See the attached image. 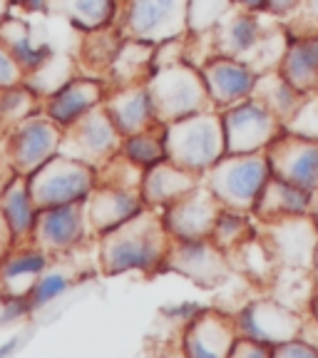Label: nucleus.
Returning a JSON list of instances; mask_svg holds the SVG:
<instances>
[{
    "label": "nucleus",
    "mask_w": 318,
    "mask_h": 358,
    "mask_svg": "<svg viewBox=\"0 0 318 358\" xmlns=\"http://www.w3.org/2000/svg\"><path fill=\"white\" fill-rule=\"evenodd\" d=\"M75 279H78V274H75V268L70 264L60 262V257H57V262L52 259L50 266L38 276V281H35L28 294L35 313L48 308L50 303H55L60 296H65L67 291L73 289Z\"/></svg>",
    "instance_id": "nucleus-33"
},
{
    "label": "nucleus",
    "mask_w": 318,
    "mask_h": 358,
    "mask_svg": "<svg viewBox=\"0 0 318 358\" xmlns=\"http://www.w3.org/2000/svg\"><path fill=\"white\" fill-rule=\"evenodd\" d=\"M122 40H124V35L117 25L107 30H95V33H85L82 57L92 67H97V70H102V73L107 75V70H110L112 60L117 55Z\"/></svg>",
    "instance_id": "nucleus-36"
},
{
    "label": "nucleus",
    "mask_w": 318,
    "mask_h": 358,
    "mask_svg": "<svg viewBox=\"0 0 318 358\" xmlns=\"http://www.w3.org/2000/svg\"><path fill=\"white\" fill-rule=\"evenodd\" d=\"M52 257L35 241H15L0 259V294H22L28 296L33 284Z\"/></svg>",
    "instance_id": "nucleus-22"
},
{
    "label": "nucleus",
    "mask_w": 318,
    "mask_h": 358,
    "mask_svg": "<svg viewBox=\"0 0 318 358\" xmlns=\"http://www.w3.org/2000/svg\"><path fill=\"white\" fill-rule=\"evenodd\" d=\"M154 50L157 45L152 43L124 38L110 70H107V85L117 87V85L147 83V78L154 70Z\"/></svg>",
    "instance_id": "nucleus-29"
},
{
    "label": "nucleus",
    "mask_w": 318,
    "mask_h": 358,
    "mask_svg": "<svg viewBox=\"0 0 318 358\" xmlns=\"http://www.w3.org/2000/svg\"><path fill=\"white\" fill-rule=\"evenodd\" d=\"M313 276H316V281H318V246H316V257H313Z\"/></svg>",
    "instance_id": "nucleus-52"
},
{
    "label": "nucleus",
    "mask_w": 318,
    "mask_h": 358,
    "mask_svg": "<svg viewBox=\"0 0 318 358\" xmlns=\"http://www.w3.org/2000/svg\"><path fill=\"white\" fill-rule=\"evenodd\" d=\"M97 239H100L97 262L105 276L162 274V264L172 241L159 219V212L150 207Z\"/></svg>",
    "instance_id": "nucleus-1"
},
{
    "label": "nucleus",
    "mask_w": 318,
    "mask_h": 358,
    "mask_svg": "<svg viewBox=\"0 0 318 358\" xmlns=\"http://www.w3.org/2000/svg\"><path fill=\"white\" fill-rule=\"evenodd\" d=\"M259 234L266 241L279 266L313 268V257L318 246V227L308 214L286 217L279 222L259 224Z\"/></svg>",
    "instance_id": "nucleus-12"
},
{
    "label": "nucleus",
    "mask_w": 318,
    "mask_h": 358,
    "mask_svg": "<svg viewBox=\"0 0 318 358\" xmlns=\"http://www.w3.org/2000/svg\"><path fill=\"white\" fill-rule=\"evenodd\" d=\"M298 15H301V20L311 22V30L318 33V0H303Z\"/></svg>",
    "instance_id": "nucleus-46"
},
{
    "label": "nucleus",
    "mask_w": 318,
    "mask_h": 358,
    "mask_svg": "<svg viewBox=\"0 0 318 358\" xmlns=\"http://www.w3.org/2000/svg\"><path fill=\"white\" fill-rule=\"evenodd\" d=\"M256 231H259V222L252 212L222 207L217 214V222H214L212 241L229 254V252H234L236 246L244 244L246 239H252Z\"/></svg>",
    "instance_id": "nucleus-34"
},
{
    "label": "nucleus",
    "mask_w": 318,
    "mask_h": 358,
    "mask_svg": "<svg viewBox=\"0 0 318 358\" xmlns=\"http://www.w3.org/2000/svg\"><path fill=\"white\" fill-rule=\"evenodd\" d=\"M207 306H201V303L196 301H179V303H169V306H162V316L167 321H172V324H179L182 329H185L189 321H194L196 316H199L201 311H204Z\"/></svg>",
    "instance_id": "nucleus-41"
},
{
    "label": "nucleus",
    "mask_w": 318,
    "mask_h": 358,
    "mask_svg": "<svg viewBox=\"0 0 318 358\" xmlns=\"http://www.w3.org/2000/svg\"><path fill=\"white\" fill-rule=\"evenodd\" d=\"M107 80L89 78V75H73L65 85L50 92L43 100V112L57 127L65 132L73 124H78L85 115L105 105L107 97Z\"/></svg>",
    "instance_id": "nucleus-16"
},
{
    "label": "nucleus",
    "mask_w": 318,
    "mask_h": 358,
    "mask_svg": "<svg viewBox=\"0 0 318 358\" xmlns=\"http://www.w3.org/2000/svg\"><path fill=\"white\" fill-rule=\"evenodd\" d=\"M52 0H8V8L15 15H45L50 13Z\"/></svg>",
    "instance_id": "nucleus-45"
},
{
    "label": "nucleus",
    "mask_w": 318,
    "mask_h": 358,
    "mask_svg": "<svg viewBox=\"0 0 318 358\" xmlns=\"http://www.w3.org/2000/svg\"><path fill=\"white\" fill-rule=\"evenodd\" d=\"M236 8H244V10H254L261 13L263 10V0H234Z\"/></svg>",
    "instance_id": "nucleus-49"
},
{
    "label": "nucleus",
    "mask_w": 318,
    "mask_h": 358,
    "mask_svg": "<svg viewBox=\"0 0 318 358\" xmlns=\"http://www.w3.org/2000/svg\"><path fill=\"white\" fill-rule=\"evenodd\" d=\"M20 348V336H10L6 343H0V358H8Z\"/></svg>",
    "instance_id": "nucleus-48"
},
{
    "label": "nucleus",
    "mask_w": 318,
    "mask_h": 358,
    "mask_svg": "<svg viewBox=\"0 0 318 358\" xmlns=\"http://www.w3.org/2000/svg\"><path fill=\"white\" fill-rule=\"evenodd\" d=\"M199 70L214 110H224V107L236 105L246 97H254L259 70L252 62L214 52L212 57L201 62Z\"/></svg>",
    "instance_id": "nucleus-15"
},
{
    "label": "nucleus",
    "mask_w": 318,
    "mask_h": 358,
    "mask_svg": "<svg viewBox=\"0 0 318 358\" xmlns=\"http://www.w3.org/2000/svg\"><path fill=\"white\" fill-rule=\"evenodd\" d=\"M266 157L276 177L306 192L318 189V140L284 129L266 150Z\"/></svg>",
    "instance_id": "nucleus-18"
},
{
    "label": "nucleus",
    "mask_w": 318,
    "mask_h": 358,
    "mask_svg": "<svg viewBox=\"0 0 318 358\" xmlns=\"http://www.w3.org/2000/svg\"><path fill=\"white\" fill-rule=\"evenodd\" d=\"M0 214L6 219L13 241H30L38 222L40 207L35 204L33 192L28 187V177L10 174L0 187Z\"/></svg>",
    "instance_id": "nucleus-26"
},
{
    "label": "nucleus",
    "mask_w": 318,
    "mask_h": 358,
    "mask_svg": "<svg viewBox=\"0 0 318 358\" xmlns=\"http://www.w3.org/2000/svg\"><path fill=\"white\" fill-rule=\"evenodd\" d=\"M124 0H52L50 13L60 15L80 33L115 28L122 15Z\"/></svg>",
    "instance_id": "nucleus-28"
},
{
    "label": "nucleus",
    "mask_w": 318,
    "mask_h": 358,
    "mask_svg": "<svg viewBox=\"0 0 318 358\" xmlns=\"http://www.w3.org/2000/svg\"><path fill=\"white\" fill-rule=\"evenodd\" d=\"M40 110H43V97L28 83L0 90V129L13 127Z\"/></svg>",
    "instance_id": "nucleus-35"
},
{
    "label": "nucleus",
    "mask_w": 318,
    "mask_h": 358,
    "mask_svg": "<svg viewBox=\"0 0 318 358\" xmlns=\"http://www.w3.org/2000/svg\"><path fill=\"white\" fill-rule=\"evenodd\" d=\"M164 132H167V159L199 177H204L226 155L222 117L214 107L164 124Z\"/></svg>",
    "instance_id": "nucleus-2"
},
{
    "label": "nucleus",
    "mask_w": 318,
    "mask_h": 358,
    "mask_svg": "<svg viewBox=\"0 0 318 358\" xmlns=\"http://www.w3.org/2000/svg\"><path fill=\"white\" fill-rule=\"evenodd\" d=\"M219 209H222L219 199L201 182L189 194L179 196L177 201L159 209V219H162L169 239H207V236H212Z\"/></svg>",
    "instance_id": "nucleus-14"
},
{
    "label": "nucleus",
    "mask_w": 318,
    "mask_h": 358,
    "mask_svg": "<svg viewBox=\"0 0 318 358\" xmlns=\"http://www.w3.org/2000/svg\"><path fill=\"white\" fill-rule=\"evenodd\" d=\"M97 185H100L97 167L62 152L28 174V187L40 209L85 204Z\"/></svg>",
    "instance_id": "nucleus-6"
},
{
    "label": "nucleus",
    "mask_w": 318,
    "mask_h": 358,
    "mask_svg": "<svg viewBox=\"0 0 318 358\" xmlns=\"http://www.w3.org/2000/svg\"><path fill=\"white\" fill-rule=\"evenodd\" d=\"M20 83H25V73H22V67L13 57V52L8 50V45L0 40V90L13 87V85Z\"/></svg>",
    "instance_id": "nucleus-40"
},
{
    "label": "nucleus",
    "mask_w": 318,
    "mask_h": 358,
    "mask_svg": "<svg viewBox=\"0 0 318 358\" xmlns=\"http://www.w3.org/2000/svg\"><path fill=\"white\" fill-rule=\"evenodd\" d=\"M234 8V0H187L189 33H212Z\"/></svg>",
    "instance_id": "nucleus-37"
},
{
    "label": "nucleus",
    "mask_w": 318,
    "mask_h": 358,
    "mask_svg": "<svg viewBox=\"0 0 318 358\" xmlns=\"http://www.w3.org/2000/svg\"><path fill=\"white\" fill-rule=\"evenodd\" d=\"M231 356L234 358H271L274 356V348L266 346V343L254 341V338H244V336H239L236 343H234V348H231Z\"/></svg>",
    "instance_id": "nucleus-43"
},
{
    "label": "nucleus",
    "mask_w": 318,
    "mask_h": 358,
    "mask_svg": "<svg viewBox=\"0 0 318 358\" xmlns=\"http://www.w3.org/2000/svg\"><path fill=\"white\" fill-rule=\"evenodd\" d=\"M105 110L122 137L142 132V129L159 122L154 100H152V92L147 87V83L110 87L105 97Z\"/></svg>",
    "instance_id": "nucleus-21"
},
{
    "label": "nucleus",
    "mask_w": 318,
    "mask_h": 358,
    "mask_svg": "<svg viewBox=\"0 0 318 358\" xmlns=\"http://www.w3.org/2000/svg\"><path fill=\"white\" fill-rule=\"evenodd\" d=\"M145 209L147 204L140 194V187L112 185V182H100L95 192L89 194V199L85 201L92 236H102L107 231L117 229Z\"/></svg>",
    "instance_id": "nucleus-19"
},
{
    "label": "nucleus",
    "mask_w": 318,
    "mask_h": 358,
    "mask_svg": "<svg viewBox=\"0 0 318 358\" xmlns=\"http://www.w3.org/2000/svg\"><path fill=\"white\" fill-rule=\"evenodd\" d=\"M147 87L157 107V117L162 124L191 117L196 112L212 110L207 85L199 65L191 60H179L172 65L154 67L147 78Z\"/></svg>",
    "instance_id": "nucleus-3"
},
{
    "label": "nucleus",
    "mask_w": 318,
    "mask_h": 358,
    "mask_svg": "<svg viewBox=\"0 0 318 358\" xmlns=\"http://www.w3.org/2000/svg\"><path fill=\"white\" fill-rule=\"evenodd\" d=\"M162 274H179L201 289H217L231 276L229 254L222 246L207 239L169 241L167 257L162 264Z\"/></svg>",
    "instance_id": "nucleus-9"
},
{
    "label": "nucleus",
    "mask_w": 318,
    "mask_h": 358,
    "mask_svg": "<svg viewBox=\"0 0 318 358\" xmlns=\"http://www.w3.org/2000/svg\"><path fill=\"white\" fill-rule=\"evenodd\" d=\"M117 28L124 38L162 45L189 33L187 0H124Z\"/></svg>",
    "instance_id": "nucleus-8"
},
{
    "label": "nucleus",
    "mask_w": 318,
    "mask_h": 358,
    "mask_svg": "<svg viewBox=\"0 0 318 358\" xmlns=\"http://www.w3.org/2000/svg\"><path fill=\"white\" fill-rule=\"evenodd\" d=\"M303 0H263V15L279 17V20H286V17L296 15L301 10Z\"/></svg>",
    "instance_id": "nucleus-44"
},
{
    "label": "nucleus",
    "mask_w": 318,
    "mask_h": 358,
    "mask_svg": "<svg viewBox=\"0 0 318 358\" xmlns=\"http://www.w3.org/2000/svg\"><path fill=\"white\" fill-rule=\"evenodd\" d=\"M0 134H3V129H0Z\"/></svg>",
    "instance_id": "nucleus-53"
},
{
    "label": "nucleus",
    "mask_w": 318,
    "mask_h": 358,
    "mask_svg": "<svg viewBox=\"0 0 318 358\" xmlns=\"http://www.w3.org/2000/svg\"><path fill=\"white\" fill-rule=\"evenodd\" d=\"M120 145H122V134L115 127L105 105H102L89 115H85L78 124L65 129L60 152L100 169L102 164H107L112 157L117 155Z\"/></svg>",
    "instance_id": "nucleus-11"
},
{
    "label": "nucleus",
    "mask_w": 318,
    "mask_h": 358,
    "mask_svg": "<svg viewBox=\"0 0 318 358\" xmlns=\"http://www.w3.org/2000/svg\"><path fill=\"white\" fill-rule=\"evenodd\" d=\"M261 17H263V13L234 8V10L212 30L214 52L254 62V57L261 50L263 40H266V28H263Z\"/></svg>",
    "instance_id": "nucleus-20"
},
{
    "label": "nucleus",
    "mask_w": 318,
    "mask_h": 358,
    "mask_svg": "<svg viewBox=\"0 0 318 358\" xmlns=\"http://www.w3.org/2000/svg\"><path fill=\"white\" fill-rule=\"evenodd\" d=\"M13 244H15V241H13V234H10V229H8L3 214H0V259H3V254H6Z\"/></svg>",
    "instance_id": "nucleus-47"
},
{
    "label": "nucleus",
    "mask_w": 318,
    "mask_h": 358,
    "mask_svg": "<svg viewBox=\"0 0 318 358\" xmlns=\"http://www.w3.org/2000/svg\"><path fill=\"white\" fill-rule=\"evenodd\" d=\"M276 70L301 95L318 92V33L291 35Z\"/></svg>",
    "instance_id": "nucleus-24"
},
{
    "label": "nucleus",
    "mask_w": 318,
    "mask_h": 358,
    "mask_svg": "<svg viewBox=\"0 0 318 358\" xmlns=\"http://www.w3.org/2000/svg\"><path fill=\"white\" fill-rule=\"evenodd\" d=\"M306 313L286 306L274 296H259L244 301L234 311L236 331L244 338H254L259 343L276 348L279 343L298 336Z\"/></svg>",
    "instance_id": "nucleus-10"
},
{
    "label": "nucleus",
    "mask_w": 318,
    "mask_h": 358,
    "mask_svg": "<svg viewBox=\"0 0 318 358\" xmlns=\"http://www.w3.org/2000/svg\"><path fill=\"white\" fill-rule=\"evenodd\" d=\"M62 134L65 132L43 110L3 129L0 134V152H3L0 169L28 177L38 167H43L48 159L60 155Z\"/></svg>",
    "instance_id": "nucleus-5"
},
{
    "label": "nucleus",
    "mask_w": 318,
    "mask_h": 358,
    "mask_svg": "<svg viewBox=\"0 0 318 358\" xmlns=\"http://www.w3.org/2000/svg\"><path fill=\"white\" fill-rule=\"evenodd\" d=\"M254 97L261 100L274 115H279V120L286 124L291 120V115L298 110V105H301L306 95H301L294 85H289V80L274 67V70H263V73H259Z\"/></svg>",
    "instance_id": "nucleus-32"
},
{
    "label": "nucleus",
    "mask_w": 318,
    "mask_h": 358,
    "mask_svg": "<svg viewBox=\"0 0 318 358\" xmlns=\"http://www.w3.org/2000/svg\"><path fill=\"white\" fill-rule=\"evenodd\" d=\"M308 209H311V192L271 174L252 214L259 224H266L286 217H301V214H308Z\"/></svg>",
    "instance_id": "nucleus-27"
},
{
    "label": "nucleus",
    "mask_w": 318,
    "mask_h": 358,
    "mask_svg": "<svg viewBox=\"0 0 318 358\" xmlns=\"http://www.w3.org/2000/svg\"><path fill=\"white\" fill-rule=\"evenodd\" d=\"M201 185V177L189 169L179 167L172 159H164V162L154 164L152 169H147L142 174L140 182V194L145 199V204L154 212L164 209L167 204L177 201L179 196L189 194L194 187Z\"/></svg>",
    "instance_id": "nucleus-23"
},
{
    "label": "nucleus",
    "mask_w": 318,
    "mask_h": 358,
    "mask_svg": "<svg viewBox=\"0 0 318 358\" xmlns=\"http://www.w3.org/2000/svg\"><path fill=\"white\" fill-rule=\"evenodd\" d=\"M89 234L92 231H89L85 204H62V207L40 209L30 241H35L52 259H62L78 252Z\"/></svg>",
    "instance_id": "nucleus-13"
},
{
    "label": "nucleus",
    "mask_w": 318,
    "mask_h": 358,
    "mask_svg": "<svg viewBox=\"0 0 318 358\" xmlns=\"http://www.w3.org/2000/svg\"><path fill=\"white\" fill-rule=\"evenodd\" d=\"M276 358H318V346H313L311 341L301 338V336H294L289 341L279 343L274 348Z\"/></svg>",
    "instance_id": "nucleus-42"
},
{
    "label": "nucleus",
    "mask_w": 318,
    "mask_h": 358,
    "mask_svg": "<svg viewBox=\"0 0 318 358\" xmlns=\"http://www.w3.org/2000/svg\"><path fill=\"white\" fill-rule=\"evenodd\" d=\"M226 142V155H252V152H266L274 140L284 132V122L279 115L268 110L256 97H246L219 110Z\"/></svg>",
    "instance_id": "nucleus-7"
},
{
    "label": "nucleus",
    "mask_w": 318,
    "mask_h": 358,
    "mask_svg": "<svg viewBox=\"0 0 318 358\" xmlns=\"http://www.w3.org/2000/svg\"><path fill=\"white\" fill-rule=\"evenodd\" d=\"M0 40L8 45V50L13 52L17 65L22 67L25 78L30 73H35V70H40L45 62L55 55L52 45L35 33L30 20H25L22 15H15V13H8L3 17V22H0Z\"/></svg>",
    "instance_id": "nucleus-25"
},
{
    "label": "nucleus",
    "mask_w": 318,
    "mask_h": 358,
    "mask_svg": "<svg viewBox=\"0 0 318 358\" xmlns=\"http://www.w3.org/2000/svg\"><path fill=\"white\" fill-rule=\"evenodd\" d=\"M308 313H311L313 319L318 321V291H316V296H313V301H311V308H308Z\"/></svg>",
    "instance_id": "nucleus-51"
},
{
    "label": "nucleus",
    "mask_w": 318,
    "mask_h": 358,
    "mask_svg": "<svg viewBox=\"0 0 318 358\" xmlns=\"http://www.w3.org/2000/svg\"><path fill=\"white\" fill-rule=\"evenodd\" d=\"M271 162L266 152H252V155H224L201 182L209 187L222 207L254 212L259 194L271 179Z\"/></svg>",
    "instance_id": "nucleus-4"
},
{
    "label": "nucleus",
    "mask_w": 318,
    "mask_h": 358,
    "mask_svg": "<svg viewBox=\"0 0 318 358\" xmlns=\"http://www.w3.org/2000/svg\"><path fill=\"white\" fill-rule=\"evenodd\" d=\"M120 155H122L129 164L142 169V172L152 169L154 164L164 162V159H167V132H164V124L157 122V124H152V127L142 129V132L122 137Z\"/></svg>",
    "instance_id": "nucleus-31"
},
{
    "label": "nucleus",
    "mask_w": 318,
    "mask_h": 358,
    "mask_svg": "<svg viewBox=\"0 0 318 358\" xmlns=\"http://www.w3.org/2000/svg\"><path fill=\"white\" fill-rule=\"evenodd\" d=\"M236 338L239 331L234 313L207 306L182 329V353L189 358H226L231 356Z\"/></svg>",
    "instance_id": "nucleus-17"
},
{
    "label": "nucleus",
    "mask_w": 318,
    "mask_h": 358,
    "mask_svg": "<svg viewBox=\"0 0 318 358\" xmlns=\"http://www.w3.org/2000/svg\"><path fill=\"white\" fill-rule=\"evenodd\" d=\"M284 127L294 134L308 137V140H318V92L303 97L298 110L291 115V120Z\"/></svg>",
    "instance_id": "nucleus-38"
},
{
    "label": "nucleus",
    "mask_w": 318,
    "mask_h": 358,
    "mask_svg": "<svg viewBox=\"0 0 318 358\" xmlns=\"http://www.w3.org/2000/svg\"><path fill=\"white\" fill-rule=\"evenodd\" d=\"M231 259V271H239L246 281H254L259 286H271L276 271H279V262L261 239V234H254L252 239H246L241 246H236L234 252H229Z\"/></svg>",
    "instance_id": "nucleus-30"
},
{
    "label": "nucleus",
    "mask_w": 318,
    "mask_h": 358,
    "mask_svg": "<svg viewBox=\"0 0 318 358\" xmlns=\"http://www.w3.org/2000/svg\"><path fill=\"white\" fill-rule=\"evenodd\" d=\"M33 313L35 308L30 303V296H22V294H0V329L22 324Z\"/></svg>",
    "instance_id": "nucleus-39"
},
{
    "label": "nucleus",
    "mask_w": 318,
    "mask_h": 358,
    "mask_svg": "<svg viewBox=\"0 0 318 358\" xmlns=\"http://www.w3.org/2000/svg\"><path fill=\"white\" fill-rule=\"evenodd\" d=\"M308 217H311L313 224L318 227V189L311 192V209H308Z\"/></svg>",
    "instance_id": "nucleus-50"
}]
</instances>
